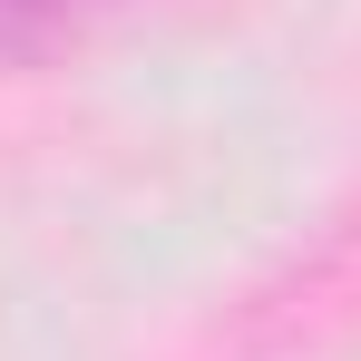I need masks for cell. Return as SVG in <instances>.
Instances as JSON below:
<instances>
[{
    "instance_id": "6da1fadb",
    "label": "cell",
    "mask_w": 361,
    "mask_h": 361,
    "mask_svg": "<svg viewBox=\"0 0 361 361\" xmlns=\"http://www.w3.org/2000/svg\"><path fill=\"white\" fill-rule=\"evenodd\" d=\"M118 0H0V59H49L68 39H88Z\"/></svg>"
}]
</instances>
